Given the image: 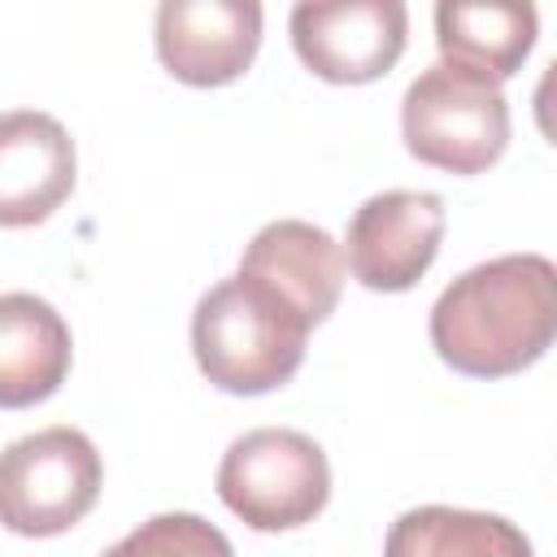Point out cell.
<instances>
[{"mask_svg":"<svg viewBox=\"0 0 557 557\" xmlns=\"http://www.w3.org/2000/svg\"><path fill=\"white\" fill-rule=\"evenodd\" d=\"M557 335V270L540 252H505L457 274L431 305V344L470 379H505Z\"/></svg>","mask_w":557,"mask_h":557,"instance_id":"obj_1","label":"cell"},{"mask_svg":"<svg viewBox=\"0 0 557 557\" xmlns=\"http://www.w3.org/2000/svg\"><path fill=\"white\" fill-rule=\"evenodd\" d=\"M309 322L300 309L252 274L213 283L191 309V352L200 374L231 396H261L283 387L300 361Z\"/></svg>","mask_w":557,"mask_h":557,"instance_id":"obj_2","label":"cell"},{"mask_svg":"<svg viewBox=\"0 0 557 557\" xmlns=\"http://www.w3.org/2000/svg\"><path fill=\"white\" fill-rule=\"evenodd\" d=\"M400 135L422 165L483 174L509 144V100L487 74L435 61L405 87Z\"/></svg>","mask_w":557,"mask_h":557,"instance_id":"obj_3","label":"cell"},{"mask_svg":"<svg viewBox=\"0 0 557 557\" xmlns=\"http://www.w3.org/2000/svg\"><path fill=\"white\" fill-rule=\"evenodd\" d=\"M218 496L252 531H292L326 509L331 466L322 444L305 431L257 426L222 453Z\"/></svg>","mask_w":557,"mask_h":557,"instance_id":"obj_4","label":"cell"},{"mask_svg":"<svg viewBox=\"0 0 557 557\" xmlns=\"http://www.w3.org/2000/svg\"><path fill=\"white\" fill-rule=\"evenodd\" d=\"M100 453L78 426L30 431L0 453V527L13 535H61L100 496Z\"/></svg>","mask_w":557,"mask_h":557,"instance_id":"obj_5","label":"cell"},{"mask_svg":"<svg viewBox=\"0 0 557 557\" xmlns=\"http://www.w3.org/2000/svg\"><path fill=\"white\" fill-rule=\"evenodd\" d=\"M296 57L326 83H370L405 52L400 0H300L287 17Z\"/></svg>","mask_w":557,"mask_h":557,"instance_id":"obj_6","label":"cell"},{"mask_svg":"<svg viewBox=\"0 0 557 557\" xmlns=\"http://www.w3.org/2000/svg\"><path fill=\"white\" fill-rule=\"evenodd\" d=\"M444 239V200L435 191L392 187L370 200L348 222V257L344 265L370 292H405L413 287Z\"/></svg>","mask_w":557,"mask_h":557,"instance_id":"obj_7","label":"cell"},{"mask_svg":"<svg viewBox=\"0 0 557 557\" xmlns=\"http://www.w3.org/2000/svg\"><path fill=\"white\" fill-rule=\"evenodd\" d=\"M157 57L191 87H222L239 78L261 48L257 0H161L157 4Z\"/></svg>","mask_w":557,"mask_h":557,"instance_id":"obj_8","label":"cell"},{"mask_svg":"<svg viewBox=\"0 0 557 557\" xmlns=\"http://www.w3.org/2000/svg\"><path fill=\"white\" fill-rule=\"evenodd\" d=\"M70 131L39 109L0 113V226H35L74 191Z\"/></svg>","mask_w":557,"mask_h":557,"instance_id":"obj_9","label":"cell"},{"mask_svg":"<svg viewBox=\"0 0 557 557\" xmlns=\"http://www.w3.org/2000/svg\"><path fill=\"white\" fill-rule=\"evenodd\" d=\"M344 270L348 265H344V248L335 244V235L300 218L265 222L239 257V274L270 283L278 296H287L300 309L309 326L326 322L331 309L339 305Z\"/></svg>","mask_w":557,"mask_h":557,"instance_id":"obj_10","label":"cell"},{"mask_svg":"<svg viewBox=\"0 0 557 557\" xmlns=\"http://www.w3.org/2000/svg\"><path fill=\"white\" fill-rule=\"evenodd\" d=\"M70 357V326L44 296H0V409H26L48 400L65 383Z\"/></svg>","mask_w":557,"mask_h":557,"instance_id":"obj_11","label":"cell"},{"mask_svg":"<svg viewBox=\"0 0 557 557\" xmlns=\"http://www.w3.org/2000/svg\"><path fill=\"white\" fill-rule=\"evenodd\" d=\"M535 30H540V13L527 0H487V4L444 0V4H435L440 61L487 74L492 83H505L522 70V61L535 44Z\"/></svg>","mask_w":557,"mask_h":557,"instance_id":"obj_12","label":"cell"},{"mask_svg":"<svg viewBox=\"0 0 557 557\" xmlns=\"http://www.w3.org/2000/svg\"><path fill=\"white\" fill-rule=\"evenodd\" d=\"M383 557H531V540L500 513L418 505L387 527Z\"/></svg>","mask_w":557,"mask_h":557,"instance_id":"obj_13","label":"cell"},{"mask_svg":"<svg viewBox=\"0 0 557 557\" xmlns=\"http://www.w3.org/2000/svg\"><path fill=\"white\" fill-rule=\"evenodd\" d=\"M100 557H235V548L200 513H152Z\"/></svg>","mask_w":557,"mask_h":557,"instance_id":"obj_14","label":"cell"}]
</instances>
